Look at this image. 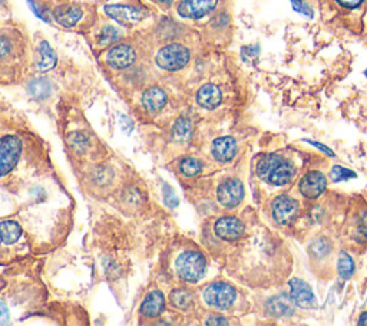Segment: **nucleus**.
Segmentation results:
<instances>
[{"instance_id":"32","label":"nucleus","mask_w":367,"mask_h":326,"mask_svg":"<svg viewBox=\"0 0 367 326\" xmlns=\"http://www.w3.org/2000/svg\"><path fill=\"white\" fill-rule=\"evenodd\" d=\"M9 322V311L5 303L0 300V325H6Z\"/></svg>"},{"instance_id":"4","label":"nucleus","mask_w":367,"mask_h":326,"mask_svg":"<svg viewBox=\"0 0 367 326\" xmlns=\"http://www.w3.org/2000/svg\"><path fill=\"white\" fill-rule=\"evenodd\" d=\"M236 299V289L231 285L224 284V282H217V284L206 286V289L204 291V300L209 303L210 307L220 311H227L231 308Z\"/></svg>"},{"instance_id":"40","label":"nucleus","mask_w":367,"mask_h":326,"mask_svg":"<svg viewBox=\"0 0 367 326\" xmlns=\"http://www.w3.org/2000/svg\"><path fill=\"white\" fill-rule=\"evenodd\" d=\"M366 76H367V70H366Z\"/></svg>"},{"instance_id":"7","label":"nucleus","mask_w":367,"mask_h":326,"mask_svg":"<svg viewBox=\"0 0 367 326\" xmlns=\"http://www.w3.org/2000/svg\"><path fill=\"white\" fill-rule=\"evenodd\" d=\"M105 12L122 26H133L145 17V12L142 9L125 5H109L105 8Z\"/></svg>"},{"instance_id":"27","label":"nucleus","mask_w":367,"mask_h":326,"mask_svg":"<svg viewBox=\"0 0 367 326\" xmlns=\"http://www.w3.org/2000/svg\"><path fill=\"white\" fill-rule=\"evenodd\" d=\"M330 177H332L333 181L339 183V181H344V180H349V179H354V177H356V172L352 171V170L344 168V167L336 165V167L332 170Z\"/></svg>"},{"instance_id":"38","label":"nucleus","mask_w":367,"mask_h":326,"mask_svg":"<svg viewBox=\"0 0 367 326\" xmlns=\"http://www.w3.org/2000/svg\"><path fill=\"white\" fill-rule=\"evenodd\" d=\"M156 2L161 5H164V6H170V5H172L174 0H156Z\"/></svg>"},{"instance_id":"13","label":"nucleus","mask_w":367,"mask_h":326,"mask_svg":"<svg viewBox=\"0 0 367 326\" xmlns=\"http://www.w3.org/2000/svg\"><path fill=\"white\" fill-rule=\"evenodd\" d=\"M136 54L129 45H117L109 49L106 62L113 70H125L135 62Z\"/></svg>"},{"instance_id":"18","label":"nucleus","mask_w":367,"mask_h":326,"mask_svg":"<svg viewBox=\"0 0 367 326\" xmlns=\"http://www.w3.org/2000/svg\"><path fill=\"white\" fill-rule=\"evenodd\" d=\"M54 15H55V19L58 20V24L66 28H72L81 20L82 10L81 8L74 6V5H63V6L56 8Z\"/></svg>"},{"instance_id":"17","label":"nucleus","mask_w":367,"mask_h":326,"mask_svg":"<svg viewBox=\"0 0 367 326\" xmlns=\"http://www.w3.org/2000/svg\"><path fill=\"white\" fill-rule=\"evenodd\" d=\"M197 101L202 108L213 110V108L221 104V91L218 90V86L213 83H206L199 88L197 94Z\"/></svg>"},{"instance_id":"20","label":"nucleus","mask_w":367,"mask_h":326,"mask_svg":"<svg viewBox=\"0 0 367 326\" xmlns=\"http://www.w3.org/2000/svg\"><path fill=\"white\" fill-rule=\"evenodd\" d=\"M39 54H40V59L38 67L40 71H51L55 68V65L58 62L56 54L54 52V49L51 48V45L48 42H42L40 47H39Z\"/></svg>"},{"instance_id":"26","label":"nucleus","mask_w":367,"mask_h":326,"mask_svg":"<svg viewBox=\"0 0 367 326\" xmlns=\"http://www.w3.org/2000/svg\"><path fill=\"white\" fill-rule=\"evenodd\" d=\"M121 39V32L113 26H105L99 35V45H111V43L118 42Z\"/></svg>"},{"instance_id":"23","label":"nucleus","mask_w":367,"mask_h":326,"mask_svg":"<svg viewBox=\"0 0 367 326\" xmlns=\"http://www.w3.org/2000/svg\"><path fill=\"white\" fill-rule=\"evenodd\" d=\"M170 300L172 305L178 309L186 311L191 307L193 303V293L187 289H175L170 295Z\"/></svg>"},{"instance_id":"33","label":"nucleus","mask_w":367,"mask_h":326,"mask_svg":"<svg viewBox=\"0 0 367 326\" xmlns=\"http://www.w3.org/2000/svg\"><path fill=\"white\" fill-rule=\"evenodd\" d=\"M337 2L344 8L352 9V8H357L363 2V0H337Z\"/></svg>"},{"instance_id":"14","label":"nucleus","mask_w":367,"mask_h":326,"mask_svg":"<svg viewBox=\"0 0 367 326\" xmlns=\"http://www.w3.org/2000/svg\"><path fill=\"white\" fill-rule=\"evenodd\" d=\"M237 154V142L233 137H221L213 142V156L220 163H229Z\"/></svg>"},{"instance_id":"31","label":"nucleus","mask_w":367,"mask_h":326,"mask_svg":"<svg viewBox=\"0 0 367 326\" xmlns=\"http://www.w3.org/2000/svg\"><path fill=\"white\" fill-rule=\"evenodd\" d=\"M165 203H167L170 207H175V206L178 204V199L175 197L174 191H172L170 187H167V190H165Z\"/></svg>"},{"instance_id":"9","label":"nucleus","mask_w":367,"mask_h":326,"mask_svg":"<svg viewBox=\"0 0 367 326\" xmlns=\"http://www.w3.org/2000/svg\"><path fill=\"white\" fill-rule=\"evenodd\" d=\"M218 3V0H181L178 12L182 17L201 19L211 13Z\"/></svg>"},{"instance_id":"19","label":"nucleus","mask_w":367,"mask_h":326,"mask_svg":"<svg viewBox=\"0 0 367 326\" xmlns=\"http://www.w3.org/2000/svg\"><path fill=\"white\" fill-rule=\"evenodd\" d=\"M167 101H168L167 94L161 88H156V86L147 90L142 95V104L149 113H156L159 110H163Z\"/></svg>"},{"instance_id":"35","label":"nucleus","mask_w":367,"mask_h":326,"mask_svg":"<svg viewBox=\"0 0 367 326\" xmlns=\"http://www.w3.org/2000/svg\"><path fill=\"white\" fill-rule=\"evenodd\" d=\"M228 322L225 320V318L221 316H211L209 320H206V325H227Z\"/></svg>"},{"instance_id":"3","label":"nucleus","mask_w":367,"mask_h":326,"mask_svg":"<svg viewBox=\"0 0 367 326\" xmlns=\"http://www.w3.org/2000/svg\"><path fill=\"white\" fill-rule=\"evenodd\" d=\"M190 58L191 54L186 47L172 43V45H167L163 49H159L156 54V63L161 70L174 72L186 67L190 62Z\"/></svg>"},{"instance_id":"2","label":"nucleus","mask_w":367,"mask_h":326,"mask_svg":"<svg viewBox=\"0 0 367 326\" xmlns=\"http://www.w3.org/2000/svg\"><path fill=\"white\" fill-rule=\"evenodd\" d=\"M177 273L186 282H198L205 275L206 260L198 252H186L177 259Z\"/></svg>"},{"instance_id":"12","label":"nucleus","mask_w":367,"mask_h":326,"mask_svg":"<svg viewBox=\"0 0 367 326\" xmlns=\"http://www.w3.org/2000/svg\"><path fill=\"white\" fill-rule=\"evenodd\" d=\"M327 179L323 172L313 171L300 180V191L307 199H316L326 190Z\"/></svg>"},{"instance_id":"34","label":"nucleus","mask_w":367,"mask_h":326,"mask_svg":"<svg viewBox=\"0 0 367 326\" xmlns=\"http://www.w3.org/2000/svg\"><path fill=\"white\" fill-rule=\"evenodd\" d=\"M359 230L361 231V234H364V236L367 237V211H363V213H361Z\"/></svg>"},{"instance_id":"16","label":"nucleus","mask_w":367,"mask_h":326,"mask_svg":"<svg viewBox=\"0 0 367 326\" xmlns=\"http://www.w3.org/2000/svg\"><path fill=\"white\" fill-rule=\"evenodd\" d=\"M165 307V299L164 295L159 291L151 292L141 305V313L147 318H156L163 313Z\"/></svg>"},{"instance_id":"30","label":"nucleus","mask_w":367,"mask_h":326,"mask_svg":"<svg viewBox=\"0 0 367 326\" xmlns=\"http://www.w3.org/2000/svg\"><path fill=\"white\" fill-rule=\"evenodd\" d=\"M9 51H10V42H9V39L0 35V58L8 55Z\"/></svg>"},{"instance_id":"21","label":"nucleus","mask_w":367,"mask_h":326,"mask_svg":"<svg viewBox=\"0 0 367 326\" xmlns=\"http://www.w3.org/2000/svg\"><path fill=\"white\" fill-rule=\"evenodd\" d=\"M22 234V229L15 222H2L0 223V243H15Z\"/></svg>"},{"instance_id":"8","label":"nucleus","mask_w":367,"mask_h":326,"mask_svg":"<svg viewBox=\"0 0 367 326\" xmlns=\"http://www.w3.org/2000/svg\"><path fill=\"white\" fill-rule=\"evenodd\" d=\"M272 217L279 225H290L295 219L298 204L294 199L288 197V195H279L277 199L272 202Z\"/></svg>"},{"instance_id":"39","label":"nucleus","mask_w":367,"mask_h":326,"mask_svg":"<svg viewBox=\"0 0 367 326\" xmlns=\"http://www.w3.org/2000/svg\"><path fill=\"white\" fill-rule=\"evenodd\" d=\"M0 176H3V174H2V168H0Z\"/></svg>"},{"instance_id":"28","label":"nucleus","mask_w":367,"mask_h":326,"mask_svg":"<svg viewBox=\"0 0 367 326\" xmlns=\"http://www.w3.org/2000/svg\"><path fill=\"white\" fill-rule=\"evenodd\" d=\"M48 90H49V83L46 82L44 79H39V81H35L32 85H31V92L35 95V97H44L46 94H48Z\"/></svg>"},{"instance_id":"5","label":"nucleus","mask_w":367,"mask_h":326,"mask_svg":"<svg viewBox=\"0 0 367 326\" xmlns=\"http://www.w3.org/2000/svg\"><path fill=\"white\" fill-rule=\"evenodd\" d=\"M22 151L20 140L15 136H6L0 140V168L2 174H8L17 163Z\"/></svg>"},{"instance_id":"25","label":"nucleus","mask_w":367,"mask_h":326,"mask_svg":"<svg viewBox=\"0 0 367 326\" xmlns=\"http://www.w3.org/2000/svg\"><path fill=\"white\" fill-rule=\"evenodd\" d=\"M179 170H181V172L184 174V176H187V177H194V176H197V174L201 172V170H202V164H201V161H198L197 158H191V157H188V158H184V160L181 161V164H179Z\"/></svg>"},{"instance_id":"22","label":"nucleus","mask_w":367,"mask_h":326,"mask_svg":"<svg viewBox=\"0 0 367 326\" xmlns=\"http://www.w3.org/2000/svg\"><path fill=\"white\" fill-rule=\"evenodd\" d=\"M191 134H193V124L190 120L187 118H179L177 120V122L174 124V128H172V136H174V140L177 141H188L191 138Z\"/></svg>"},{"instance_id":"37","label":"nucleus","mask_w":367,"mask_h":326,"mask_svg":"<svg viewBox=\"0 0 367 326\" xmlns=\"http://www.w3.org/2000/svg\"><path fill=\"white\" fill-rule=\"evenodd\" d=\"M359 325H364V326H367V312L361 313V316H360V319H359Z\"/></svg>"},{"instance_id":"6","label":"nucleus","mask_w":367,"mask_h":326,"mask_svg":"<svg viewBox=\"0 0 367 326\" xmlns=\"http://www.w3.org/2000/svg\"><path fill=\"white\" fill-rule=\"evenodd\" d=\"M217 197L221 206L227 209L237 207L244 197V187L240 180L229 179L220 184L217 190Z\"/></svg>"},{"instance_id":"10","label":"nucleus","mask_w":367,"mask_h":326,"mask_svg":"<svg viewBox=\"0 0 367 326\" xmlns=\"http://www.w3.org/2000/svg\"><path fill=\"white\" fill-rule=\"evenodd\" d=\"M214 229L220 238H224V241L228 242H234L238 241L244 234L245 226L237 217H221V219L217 220Z\"/></svg>"},{"instance_id":"1","label":"nucleus","mask_w":367,"mask_h":326,"mask_svg":"<svg viewBox=\"0 0 367 326\" xmlns=\"http://www.w3.org/2000/svg\"><path fill=\"white\" fill-rule=\"evenodd\" d=\"M257 176L271 186H286L294 176L295 170L291 163L277 154L264 156L257 164Z\"/></svg>"},{"instance_id":"11","label":"nucleus","mask_w":367,"mask_h":326,"mask_svg":"<svg viewBox=\"0 0 367 326\" xmlns=\"http://www.w3.org/2000/svg\"><path fill=\"white\" fill-rule=\"evenodd\" d=\"M290 289H291V298L295 302V305L306 309H314L317 307L316 296L306 282L300 279H293L290 280Z\"/></svg>"},{"instance_id":"29","label":"nucleus","mask_w":367,"mask_h":326,"mask_svg":"<svg viewBox=\"0 0 367 326\" xmlns=\"http://www.w3.org/2000/svg\"><path fill=\"white\" fill-rule=\"evenodd\" d=\"M290 2H291V6H293V9L295 12L302 13V15H306L309 17L313 16V10L310 9V6L307 3L303 2V0H290Z\"/></svg>"},{"instance_id":"24","label":"nucleus","mask_w":367,"mask_h":326,"mask_svg":"<svg viewBox=\"0 0 367 326\" xmlns=\"http://www.w3.org/2000/svg\"><path fill=\"white\" fill-rule=\"evenodd\" d=\"M339 275L343 280H349L354 273V262L346 252H340L339 254V263H337Z\"/></svg>"},{"instance_id":"15","label":"nucleus","mask_w":367,"mask_h":326,"mask_svg":"<svg viewBox=\"0 0 367 326\" xmlns=\"http://www.w3.org/2000/svg\"><path fill=\"white\" fill-rule=\"evenodd\" d=\"M295 302L291 296L279 295L267 302V311L272 316H290L294 313Z\"/></svg>"},{"instance_id":"36","label":"nucleus","mask_w":367,"mask_h":326,"mask_svg":"<svg viewBox=\"0 0 367 326\" xmlns=\"http://www.w3.org/2000/svg\"><path fill=\"white\" fill-rule=\"evenodd\" d=\"M307 142H310V144H313V145H316L317 148H320L321 151H325V153L326 154H329L330 157H333L334 156V153H333V151L330 149V148H327V147H325V145H321V144H318V142H314V141H307Z\"/></svg>"}]
</instances>
